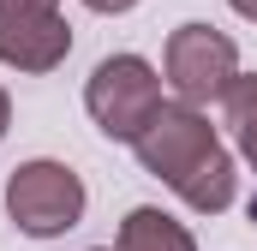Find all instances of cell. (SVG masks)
Here are the masks:
<instances>
[{
    "instance_id": "cell-5",
    "label": "cell",
    "mask_w": 257,
    "mask_h": 251,
    "mask_svg": "<svg viewBox=\"0 0 257 251\" xmlns=\"http://www.w3.org/2000/svg\"><path fill=\"white\" fill-rule=\"evenodd\" d=\"M72 48L60 0H0V60L18 72H54Z\"/></svg>"
},
{
    "instance_id": "cell-8",
    "label": "cell",
    "mask_w": 257,
    "mask_h": 251,
    "mask_svg": "<svg viewBox=\"0 0 257 251\" xmlns=\"http://www.w3.org/2000/svg\"><path fill=\"white\" fill-rule=\"evenodd\" d=\"M6 126H12V102H6V90H0V138H6Z\"/></svg>"
},
{
    "instance_id": "cell-4",
    "label": "cell",
    "mask_w": 257,
    "mask_h": 251,
    "mask_svg": "<svg viewBox=\"0 0 257 251\" xmlns=\"http://www.w3.org/2000/svg\"><path fill=\"white\" fill-rule=\"evenodd\" d=\"M233 78H239V48L215 24H180L168 36V84L186 108H203V102L227 96Z\"/></svg>"
},
{
    "instance_id": "cell-7",
    "label": "cell",
    "mask_w": 257,
    "mask_h": 251,
    "mask_svg": "<svg viewBox=\"0 0 257 251\" xmlns=\"http://www.w3.org/2000/svg\"><path fill=\"white\" fill-rule=\"evenodd\" d=\"M84 6H90V12H132L138 0H84Z\"/></svg>"
},
{
    "instance_id": "cell-3",
    "label": "cell",
    "mask_w": 257,
    "mask_h": 251,
    "mask_svg": "<svg viewBox=\"0 0 257 251\" xmlns=\"http://www.w3.org/2000/svg\"><path fill=\"white\" fill-rule=\"evenodd\" d=\"M6 215L18 221V233L54 239L66 227H78L84 215V180L66 162H24L6 180Z\"/></svg>"
},
{
    "instance_id": "cell-9",
    "label": "cell",
    "mask_w": 257,
    "mask_h": 251,
    "mask_svg": "<svg viewBox=\"0 0 257 251\" xmlns=\"http://www.w3.org/2000/svg\"><path fill=\"white\" fill-rule=\"evenodd\" d=\"M233 12H239V18H251V24H257V0H233Z\"/></svg>"
},
{
    "instance_id": "cell-2",
    "label": "cell",
    "mask_w": 257,
    "mask_h": 251,
    "mask_svg": "<svg viewBox=\"0 0 257 251\" xmlns=\"http://www.w3.org/2000/svg\"><path fill=\"white\" fill-rule=\"evenodd\" d=\"M84 108H90V120L102 126L108 138L138 144V132L162 114V78H156V66L138 60V54H108L90 72V84H84Z\"/></svg>"
},
{
    "instance_id": "cell-6",
    "label": "cell",
    "mask_w": 257,
    "mask_h": 251,
    "mask_svg": "<svg viewBox=\"0 0 257 251\" xmlns=\"http://www.w3.org/2000/svg\"><path fill=\"white\" fill-rule=\"evenodd\" d=\"M114 251H197V239L174 221V215H162V209H132L126 221H120V245Z\"/></svg>"
},
{
    "instance_id": "cell-1",
    "label": "cell",
    "mask_w": 257,
    "mask_h": 251,
    "mask_svg": "<svg viewBox=\"0 0 257 251\" xmlns=\"http://www.w3.org/2000/svg\"><path fill=\"white\" fill-rule=\"evenodd\" d=\"M138 162L168 180L197 215H215L233 203V156L215 144V126L186 102H162V114L138 132Z\"/></svg>"
},
{
    "instance_id": "cell-10",
    "label": "cell",
    "mask_w": 257,
    "mask_h": 251,
    "mask_svg": "<svg viewBox=\"0 0 257 251\" xmlns=\"http://www.w3.org/2000/svg\"><path fill=\"white\" fill-rule=\"evenodd\" d=\"M251 168H257V162H251ZM251 221H257V197H251Z\"/></svg>"
}]
</instances>
